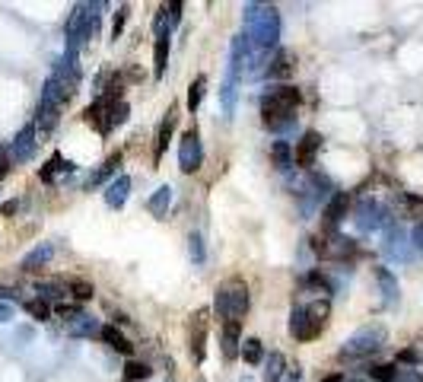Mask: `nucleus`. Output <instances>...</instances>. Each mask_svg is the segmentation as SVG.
<instances>
[{
	"mask_svg": "<svg viewBox=\"0 0 423 382\" xmlns=\"http://www.w3.org/2000/svg\"><path fill=\"white\" fill-rule=\"evenodd\" d=\"M280 39V13L265 3H249L245 7V42L255 48L261 58L271 54V48Z\"/></svg>",
	"mask_w": 423,
	"mask_h": 382,
	"instance_id": "f257e3e1",
	"label": "nucleus"
},
{
	"mask_svg": "<svg viewBox=\"0 0 423 382\" xmlns=\"http://www.w3.org/2000/svg\"><path fill=\"white\" fill-rule=\"evenodd\" d=\"M299 102H302V96H299V90L290 83L271 90L265 99H261V118H265V125L271 128V131H283L287 125H293Z\"/></svg>",
	"mask_w": 423,
	"mask_h": 382,
	"instance_id": "f03ea898",
	"label": "nucleus"
},
{
	"mask_svg": "<svg viewBox=\"0 0 423 382\" xmlns=\"http://www.w3.org/2000/svg\"><path fill=\"white\" fill-rule=\"evenodd\" d=\"M127 112H131V108H127V102L121 99V96H115V92H102L92 105H86L83 121L90 128H96L99 134H112L118 125H125L127 121Z\"/></svg>",
	"mask_w": 423,
	"mask_h": 382,
	"instance_id": "7ed1b4c3",
	"label": "nucleus"
},
{
	"mask_svg": "<svg viewBox=\"0 0 423 382\" xmlns=\"http://www.w3.org/2000/svg\"><path fill=\"white\" fill-rule=\"evenodd\" d=\"M251 306V296H249V283L242 277H229L223 287H216V296H214V309L216 316L223 322H242L245 312Z\"/></svg>",
	"mask_w": 423,
	"mask_h": 382,
	"instance_id": "20e7f679",
	"label": "nucleus"
},
{
	"mask_svg": "<svg viewBox=\"0 0 423 382\" xmlns=\"http://www.w3.org/2000/svg\"><path fill=\"white\" fill-rule=\"evenodd\" d=\"M328 312H331L328 299H322V303H312V306L293 309V316H290V334L296 341H316L318 334L324 332Z\"/></svg>",
	"mask_w": 423,
	"mask_h": 382,
	"instance_id": "39448f33",
	"label": "nucleus"
},
{
	"mask_svg": "<svg viewBox=\"0 0 423 382\" xmlns=\"http://www.w3.org/2000/svg\"><path fill=\"white\" fill-rule=\"evenodd\" d=\"M385 344V328L382 325H363L353 338L340 348L338 357L340 360H360V357H369L373 350H379Z\"/></svg>",
	"mask_w": 423,
	"mask_h": 382,
	"instance_id": "423d86ee",
	"label": "nucleus"
},
{
	"mask_svg": "<svg viewBox=\"0 0 423 382\" xmlns=\"http://www.w3.org/2000/svg\"><path fill=\"white\" fill-rule=\"evenodd\" d=\"M312 249L316 255H322L324 261H347V258L357 255V242L347 239V236L340 233H318L312 239Z\"/></svg>",
	"mask_w": 423,
	"mask_h": 382,
	"instance_id": "0eeeda50",
	"label": "nucleus"
},
{
	"mask_svg": "<svg viewBox=\"0 0 423 382\" xmlns=\"http://www.w3.org/2000/svg\"><path fill=\"white\" fill-rule=\"evenodd\" d=\"M204 163V147H200V134L198 128H188L178 141V166L182 172H198Z\"/></svg>",
	"mask_w": 423,
	"mask_h": 382,
	"instance_id": "6e6552de",
	"label": "nucleus"
},
{
	"mask_svg": "<svg viewBox=\"0 0 423 382\" xmlns=\"http://www.w3.org/2000/svg\"><path fill=\"white\" fill-rule=\"evenodd\" d=\"M207 357V309H198L191 316V360L204 363Z\"/></svg>",
	"mask_w": 423,
	"mask_h": 382,
	"instance_id": "1a4fd4ad",
	"label": "nucleus"
},
{
	"mask_svg": "<svg viewBox=\"0 0 423 382\" xmlns=\"http://www.w3.org/2000/svg\"><path fill=\"white\" fill-rule=\"evenodd\" d=\"M35 134H39V128L25 125L23 131L13 137V143H10V150H7L10 163H25V159H32V153H35Z\"/></svg>",
	"mask_w": 423,
	"mask_h": 382,
	"instance_id": "9d476101",
	"label": "nucleus"
},
{
	"mask_svg": "<svg viewBox=\"0 0 423 382\" xmlns=\"http://www.w3.org/2000/svg\"><path fill=\"white\" fill-rule=\"evenodd\" d=\"M350 210V194L347 191H338V194H331V201L324 204L322 210V226H324V233H334V226L347 217Z\"/></svg>",
	"mask_w": 423,
	"mask_h": 382,
	"instance_id": "9b49d317",
	"label": "nucleus"
},
{
	"mask_svg": "<svg viewBox=\"0 0 423 382\" xmlns=\"http://www.w3.org/2000/svg\"><path fill=\"white\" fill-rule=\"evenodd\" d=\"M318 150H322V134H318V131H306V134H302V141L296 143V150H293V159H296V166L312 169V166H316Z\"/></svg>",
	"mask_w": 423,
	"mask_h": 382,
	"instance_id": "f8f14e48",
	"label": "nucleus"
},
{
	"mask_svg": "<svg viewBox=\"0 0 423 382\" xmlns=\"http://www.w3.org/2000/svg\"><path fill=\"white\" fill-rule=\"evenodd\" d=\"M357 223H360V230H379L382 223H391V217H385V210H382L379 204L363 201L357 210Z\"/></svg>",
	"mask_w": 423,
	"mask_h": 382,
	"instance_id": "ddd939ff",
	"label": "nucleus"
},
{
	"mask_svg": "<svg viewBox=\"0 0 423 382\" xmlns=\"http://www.w3.org/2000/svg\"><path fill=\"white\" fill-rule=\"evenodd\" d=\"M220 344H223V357L236 360L242 350V322H226L223 334H220Z\"/></svg>",
	"mask_w": 423,
	"mask_h": 382,
	"instance_id": "4468645a",
	"label": "nucleus"
},
{
	"mask_svg": "<svg viewBox=\"0 0 423 382\" xmlns=\"http://www.w3.org/2000/svg\"><path fill=\"white\" fill-rule=\"evenodd\" d=\"M127 194H131V175H115L105 188V204L108 208H125Z\"/></svg>",
	"mask_w": 423,
	"mask_h": 382,
	"instance_id": "2eb2a0df",
	"label": "nucleus"
},
{
	"mask_svg": "<svg viewBox=\"0 0 423 382\" xmlns=\"http://www.w3.org/2000/svg\"><path fill=\"white\" fill-rule=\"evenodd\" d=\"M293 51H287V48H277V54L274 58H271V64H267V77H271V80H287V77L293 74Z\"/></svg>",
	"mask_w": 423,
	"mask_h": 382,
	"instance_id": "dca6fc26",
	"label": "nucleus"
},
{
	"mask_svg": "<svg viewBox=\"0 0 423 382\" xmlns=\"http://www.w3.org/2000/svg\"><path fill=\"white\" fill-rule=\"evenodd\" d=\"M121 163H125V153L118 150V153H112V157H108L105 163H102V166L96 169V172H92L90 179H86V188H96V185H102L105 179H112V175L118 172V166H121Z\"/></svg>",
	"mask_w": 423,
	"mask_h": 382,
	"instance_id": "f3484780",
	"label": "nucleus"
},
{
	"mask_svg": "<svg viewBox=\"0 0 423 382\" xmlns=\"http://www.w3.org/2000/svg\"><path fill=\"white\" fill-rule=\"evenodd\" d=\"M169 204H172V188H169V185H159V188L153 191V198L147 201V210L156 217V220H166Z\"/></svg>",
	"mask_w": 423,
	"mask_h": 382,
	"instance_id": "a211bd4d",
	"label": "nucleus"
},
{
	"mask_svg": "<svg viewBox=\"0 0 423 382\" xmlns=\"http://www.w3.org/2000/svg\"><path fill=\"white\" fill-rule=\"evenodd\" d=\"M51 255H54V245H51V242H42V245H35V249L23 258L19 268H23V271H39V268H45L51 261Z\"/></svg>",
	"mask_w": 423,
	"mask_h": 382,
	"instance_id": "6ab92c4d",
	"label": "nucleus"
},
{
	"mask_svg": "<svg viewBox=\"0 0 423 382\" xmlns=\"http://www.w3.org/2000/svg\"><path fill=\"white\" fill-rule=\"evenodd\" d=\"M102 332V325L96 322L92 316H76L74 322H67V334H74V338H96Z\"/></svg>",
	"mask_w": 423,
	"mask_h": 382,
	"instance_id": "aec40b11",
	"label": "nucleus"
},
{
	"mask_svg": "<svg viewBox=\"0 0 423 382\" xmlns=\"http://www.w3.org/2000/svg\"><path fill=\"white\" fill-rule=\"evenodd\" d=\"M375 281H379V287H382L385 303H389V306H395V303H398V277L391 274L389 268H375Z\"/></svg>",
	"mask_w": 423,
	"mask_h": 382,
	"instance_id": "412c9836",
	"label": "nucleus"
},
{
	"mask_svg": "<svg viewBox=\"0 0 423 382\" xmlns=\"http://www.w3.org/2000/svg\"><path fill=\"white\" fill-rule=\"evenodd\" d=\"M99 338L105 341L108 348L112 350H118V354H131L134 350V344L125 338V334L118 332V325H102V332H99Z\"/></svg>",
	"mask_w": 423,
	"mask_h": 382,
	"instance_id": "4be33fe9",
	"label": "nucleus"
},
{
	"mask_svg": "<svg viewBox=\"0 0 423 382\" xmlns=\"http://www.w3.org/2000/svg\"><path fill=\"white\" fill-rule=\"evenodd\" d=\"M385 252H389L391 258H401V261H407V249H404V230H401L398 223H389V236H385Z\"/></svg>",
	"mask_w": 423,
	"mask_h": 382,
	"instance_id": "5701e85b",
	"label": "nucleus"
},
{
	"mask_svg": "<svg viewBox=\"0 0 423 382\" xmlns=\"http://www.w3.org/2000/svg\"><path fill=\"white\" fill-rule=\"evenodd\" d=\"M61 172H74V163H70V159H64L61 157V153H54V157L48 159V163H45L42 166V182H54V175H61Z\"/></svg>",
	"mask_w": 423,
	"mask_h": 382,
	"instance_id": "b1692460",
	"label": "nucleus"
},
{
	"mask_svg": "<svg viewBox=\"0 0 423 382\" xmlns=\"http://www.w3.org/2000/svg\"><path fill=\"white\" fill-rule=\"evenodd\" d=\"M172 128H175V108H169L166 118L159 121V131H156V159L166 153L169 147V137H172Z\"/></svg>",
	"mask_w": 423,
	"mask_h": 382,
	"instance_id": "393cba45",
	"label": "nucleus"
},
{
	"mask_svg": "<svg viewBox=\"0 0 423 382\" xmlns=\"http://www.w3.org/2000/svg\"><path fill=\"white\" fill-rule=\"evenodd\" d=\"M287 373V360L280 350H271V357L265 360V382H280Z\"/></svg>",
	"mask_w": 423,
	"mask_h": 382,
	"instance_id": "a878e982",
	"label": "nucleus"
},
{
	"mask_svg": "<svg viewBox=\"0 0 423 382\" xmlns=\"http://www.w3.org/2000/svg\"><path fill=\"white\" fill-rule=\"evenodd\" d=\"M58 115H61V108H58V105L39 102V108H35V128H42V131H51V128L58 125Z\"/></svg>",
	"mask_w": 423,
	"mask_h": 382,
	"instance_id": "bb28decb",
	"label": "nucleus"
},
{
	"mask_svg": "<svg viewBox=\"0 0 423 382\" xmlns=\"http://www.w3.org/2000/svg\"><path fill=\"white\" fill-rule=\"evenodd\" d=\"M35 290H39V299H45V303H48V299H64L67 293V281H39L35 283Z\"/></svg>",
	"mask_w": 423,
	"mask_h": 382,
	"instance_id": "cd10ccee",
	"label": "nucleus"
},
{
	"mask_svg": "<svg viewBox=\"0 0 423 382\" xmlns=\"http://www.w3.org/2000/svg\"><path fill=\"white\" fill-rule=\"evenodd\" d=\"M166 67H169V39H156V45H153V74H156V80L166 74Z\"/></svg>",
	"mask_w": 423,
	"mask_h": 382,
	"instance_id": "c85d7f7f",
	"label": "nucleus"
},
{
	"mask_svg": "<svg viewBox=\"0 0 423 382\" xmlns=\"http://www.w3.org/2000/svg\"><path fill=\"white\" fill-rule=\"evenodd\" d=\"M204 90H207V77L204 74H198L194 80H191V86H188V112H198L200 108V99H204Z\"/></svg>",
	"mask_w": 423,
	"mask_h": 382,
	"instance_id": "c756f323",
	"label": "nucleus"
},
{
	"mask_svg": "<svg viewBox=\"0 0 423 382\" xmlns=\"http://www.w3.org/2000/svg\"><path fill=\"white\" fill-rule=\"evenodd\" d=\"M239 354H242V360H245V363H251V366L265 360V348H261V341H258V338H245V341H242Z\"/></svg>",
	"mask_w": 423,
	"mask_h": 382,
	"instance_id": "7c9ffc66",
	"label": "nucleus"
},
{
	"mask_svg": "<svg viewBox=\"0 0 423 382\" xmlns=\"http://www.w3.org/2000/svg\"><path fill=\"white\" fill-rule=\"evenodd\" d=\"M67 290H70V296H74V299H80V303H86V299L96 296V287H92L90 281H80V277L67 281Z\"/></svg>",
	"mask_w": 423,
	"mask_h": 382,
	"instance_id": "2f4dec72",
	"label": "nucleus"
},
{
	"mask_svg": "<svg viewBox=\"0 0 423 382\" xmlns=\"http://www.w3.org/2000/svg\"><path fill=\"white\" fill-rule=\"evenodd\" d=\"M23 306H25V312H29L35 322H48V319H51V306L45 303V299H39V296H35V299H25Z\"/></svg>",
	"mask_w": 423,
	"mask_h": 382,
	"instance_id": "473e14b6",
	"label": "nucleus"
},
{
	"mask_svg": "<svg viewBox=\"0 0 423 382\" xmlns=\"http://www.w3.org/2000/svg\"><path fill=\"white\" fill-rule=\"evenodd\" d=\"M366 373H369V379H373V382H395L398 366H395V363H375V366H369Z\"/></svg>",
	"mask_w": 423,
	"mask_h": 382,
	"instance_id": "72a5a7b5",
	"label": "nucleus"
},
{
	"mask_svg": "<svg viewBox=\"0 0 423 382\" xmlns=\"http://www.w3.org/2000/svg\"><path fill=\"white\" fill-rule=\"evenodd\" d=\"M271 157H274V163H277V169H287L293 163V153H290V143L287 141H277L274 147H271Z\"/></svg>",
	"mask_w": 423,
	"mask_h": 382,
	"instance_id": "f704fd0d",
	"label": "nucleus"
},
{
	"mask_svg": "<svg viewBox=\"0 0 423 382\" xmlns=\"http://www.w3.org/2000/svg\"><path fill=\"white\" fill-rule=\"evenodd\" d=\"M149 373H153V370H149L147 363H141V360H131V363L125 366V379H127V382H141V379H149Z\"/></svg>",
	"mask_w": 423,
	"mask_h": 382,
	"instance_id": "c9c22d12",
	"label": "nucleus"
},
{
	"mask_svg": "<svg viewBox=\"0 0 423 382\" xmlns=\"http://www.w3.org/2000/svg\"><path fill=\"white\" fill-rule=\"evenodd\" d=\"M153 32H156V39H169V32H172V23H169V10L159 7L156 10V19H153Z\"/></svg>",
	"mask_w": 423,
	"mask_h": 382,
	"instance_id": "e433bc0d",
	"label": "nucleus"
},
{
	"mask_svg": "<svg viewBox=\"0 0 423 382\" xmlns=\"http://www.w3.org/2000/svg\"><path fill=\"white\" fill-rule=\"evenodd\" d=\"M404 210H407V217H414L417 223L423 220V198H417V194H404Z\"/></svg>",
	"mask_w": 423,
	"mask_h": 382,
	"instance_id": "4c0bfd02",
	"label": "nucleus"
},
{
	"mask_svg": "<svg viewBox=\"0 0 423 382\" xmlns=\"http://www.w3.org/2000/svg\"><path fill=\"white\" fill-rule=\"evenodd\" d=\"M306 287H312L316 293H324V296L331 293V281H328L324 274H318V271H312V274L306 277Z\"/></svg>",
	"mask_w": 423,
	"mask_h": 382,
	"instance_id": "58836bf2",
	"label": "nucleus"
},
{
	"mask_svg": "<svg viewBox=\"0 0 423 382\" xmlns=\"http://www.w3.org/2000/svg\"><path fill=\"white\" fill-rule=\"evenodd\" d=\"M188 252H191V258H194V265H204V239H200L198 233H191Z\"/></svg>",
	"mask_w": 423,
	"mask_h": 382,
	"instance_id": "ea45409f",
	"label": "nucleus"
},
{
	"mask_svg": "<svg viewBox=\"0 0 423 382\" xmlns=\"http://www.w3.org/2000/svg\"><path fill=\"white\" fill-rule=\"evenodd\" d=\"M127 13H131V7H118V13H115V23H112V39H118V35L125 32Z\"/></svg>",
	"mask_w": 423,
	"mask_h": 382,
	"instance_id": "a19ab883",
	"label": "nucleus"
},
{
	"mask_svg": "<svg viewBox=\"0 0 423 382\" xmlns=\"http://www.w3.org/2000/svg\"><path fill=\"white\" fill-rule=\"evenodd\" d=\"M58 316L64 319V322H74V319L83 316V312H80V306H67V303H61V306H58Z\"/></svg>",
	"mask_w": 423,
	"mask_h": 382,
	"instance_id": "79ce46f5",
	"label": "nucleus"
},
{
	"mask_svg": "<svg viewBox=\"0 0 423 382\" xmlns=\"http://www.w3.org/2000/svg\"><path fill=\"white\" fill-rule=\"evenodd\" d=\"M395 382H423V376L417 370H398L395 373Z\"/></svg>",
	"mask_w": 423,
	"mask_h": 382,
	"instance_id": "37998d69",
	"label": "nucleus"
},
{
	"mask_svg": "<svg viewBox=\"0 0 423 382\" xmlns=\"http://www.w3.org/2000/svg\"><path fill=\"white\" fill-rule=\"evenodd\" d=\"M166 10H169V23H178V19H182V3H178V0H175V3H166Z\"/></svg>",
	"mask_w": 423,
	"mask_h": 382,
	"instance_id": "c03bdc74",
	"label": "nucleus"
},
{
	"mask_svg": "<svg viewBox=\"0 0 423 382\" xmlns=\"http://www.w3.org/2000/svg\"><path fill=\"white\" fill-rule=\"evenodd\" d=\"M398 360H401V363H417L420 357H417V350L407 348V350H401V354H398Z\"/></svg>",
	"mask_w": 423,
	"mask_h": 382,
	"instance_id": "a18cd8bd",
	"label": "nucleus"
},
{
	"mask_svg": "<svg viewBox=\"0 0 423 382\" xmlns=\"http://www.w3.org/2000/svg\"><path fill=\"white\" fill-rule=\"evenodd\" d=\"M10 172V157H7V150H0V179H7Z\"/></svg>",
	"mask_w": 423,
	"mask_h": 382,
	"instance_id": "49530a36",
	"label": "nucleus"
},
{
	"mask_svg": "<svg viewBox=\"0 0 423 382\" xmlns=\"http://www.w3.org/2000/svg\"><path fill=\"white\" fill-rule=\"evenodd\" d=\"M414 245H417V249L423 252V220H420V223L414 226Z\"/></svg>",
	"mask_w": 423,
	"mask_h": 382,
	"instance_id": "de8ad7c7",
	"label": "nucleus"
},
{
	"mask_svg": "<svg viewBox=\"0 0 423 382\" xmlns=\"http://www.w3.org/2000/svg\"><path fill=\"white\" fill-rule=\"evenodd\" d=\"M0 210H3V217H13L19 210V201H7V204H3Z\"/></svg>",
	"mask_w": 423,
	"mask_h": 382,
	"instance_id": "09e8293b",
	"label": "nucleus"
},
{
	"mask_svg": "<svg viewBox=\"0 0 423 382\" xmlns=\"http://www.w3.org/2000/svg\"><path fill=\"white\" fill-rule=\"evenodd\" d=\"M10 319H13V309L7 303H0V322H10Z\"/></svg>",
	"mask_w": 423,
	"mask_h": 382,
	"instance_id": "8fccbe9b",
	"label": "nucleus"
},
{
	"mask_svg": "<svg viewBox=\"0 0 423 382\" xmlns=\"http://www.w3.org/2000/svg\"><path fill=\"white\" fill-rule=\"evenodd\" d=\"M322 382H344V376H340V373H331V376H324Z\"/></svg>",
	"mask_w": 423,
	"mask_h": 382,
	"instance_id": "3c124183",
	"label": "nucleus"
}]
</instances>
